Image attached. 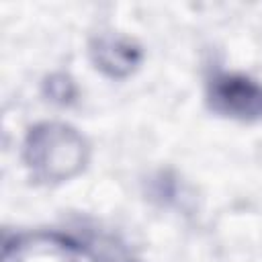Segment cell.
<instances>
[{
	"label": "cell",
	"mask_w": 262,
	"mask_h": 262,
	"mask_svg": "<svg viewBox=\"0 0 262 262\" xmlns=\"http://www.w3.org/2000/svg\"><path fill=\"white\" fill-rule=\"evenodd\" d=\"M86 137L66 123H39L29 129L23 158L31 174L45 184H57L78 176L88 164Z\"/></svg>",
	"instance_id": "6da1fadb"
},
{
	"label": "cell",
	"mask_w": 262,
	"mask_h": 262,
	"mask_svg": "<svg viewBox=\"0 0 262 262\" xmlns=\"http://www.w3.org/2000/svg\"><path fill=\"white\" fill-rule=\"evenodd\" d=\"M209 106L229 119H262V84L242 74H217L207 90Z\"/></svg>",
	"instance_id": "7a4b0ae2"
},
{
	"label": "cell",
	"mask_w": 262,
	"mask_h": 262,
	"mask_svg": "<svg viewBox=\"0 0 262 262\" xmlns=\"http://www.w3.org/2000/svg\"><path fill=\"white\" fill-rule=\"evenodd\" d=\"M90 57L94 66L108 78H127L141 63V47L123 35H98L90 43Z\"/></svg>",
	"instance_id": "3957f363"
},
{
	"label": "cell",
	"mask_w": 262,
	"mask_h": 262,
	"mask_svg": "<svg viewBox=\"0 0 262 262\" xmlns=\"http://www.w3.org/2000/svg\"><path fill=\"white\" fill-rule=\"evenodd\" d=\"M45 94L57 104H70L76 98V84L68 74H51L45 80Z\"/></svg>",
	"instance_id": "277c9868"
}]
</instances>
